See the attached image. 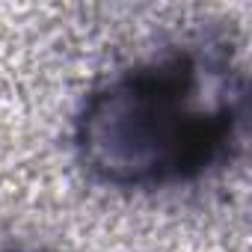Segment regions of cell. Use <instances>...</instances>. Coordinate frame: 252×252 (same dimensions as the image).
Instances as JSON below:
<instances>
[{"label":"cell","instance_id":"6da1fadb","mask_svg":"<svg viewBox=\"0 0 252 252\" xmlns=\"http://www.w3.org/2000/svg\"><path fill=\"white\" fill-rule=\"evenodd\" d=\"M249 131V71L225 33H193L98 80L71 119L80 172L119 193H160L234 163Z\"/></svg>","mask_w":252,"mask_h":252},{"label":"cell","instance_id":"7a4b0ae2","mask_svg":"<svg viewBox=\"0 0 252 252\" xmlns=\"http://www.w3.org/2000/svg\"><path fill=\"white\" fill-rule=\"evenodd\" d=\"M0 252H63V249L39 246V243H6V246H0Z\"/></svg>","mask_w":252,"mask_h":252}]
</instances>
